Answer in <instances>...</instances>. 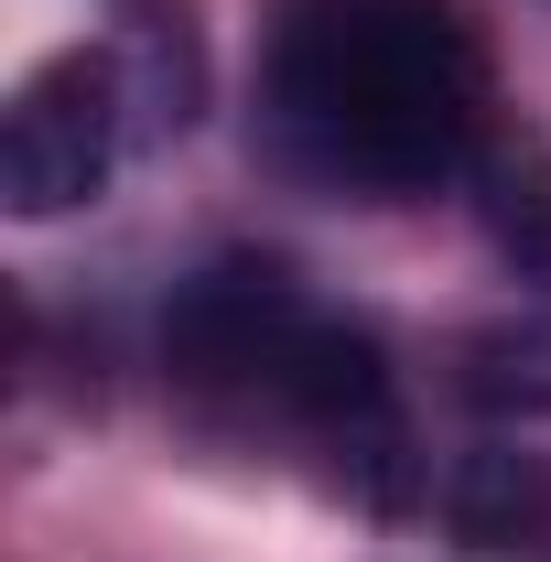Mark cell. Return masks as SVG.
<instances>
[{
	"label": "cell",
	"mask_w": 551,
	"mask_h": 562,
	"mask_svg": "<svg viewBox=\"0 0 551 562\" xmlns=\"http://www.w3.org/2000/svg\"><path fill=\"white\" fill-rule=\"evenodd\" d=\"M109 66H120V98H131V140H184L195 131V109H206V55H195L184 0H131Z\"/></svg>",
	"instance_id": "5"
},
{
	"label": "cell",
	"mask_w": 551,
	"mask_h": 562,
	"mask_svg": "<svg viewBox=\"0 0 551 562\" xmlns=\"http://www.w3.org/2000/svg\"><path fill=\"white\" fill-rule=\"evenodd\" d=\"M303 325H314L303 281L281 260H260V249H227L195 281H173V303H162V368L184 390H281Z\"/></svg>",
	"instance_id": "3"
},
{
	"label": "cell",
	"mask_w": 551,
	"mask_h": 562,
	"mask_svg": "<svg viewBox=\"0 0 551 562\" xmlns=\"http://www.w3.org/2000/svg\"><path fill=\"white\" fill-rule=\"evenodd\" d=\"M432 508H443V530L476 541V552H530V541H551V465L530 454V443L486 432V443H465V454H443Z\"/></svg>",
	"instance_id": "4"
},
{
	"label": "cell",
	"mask_w": 551,
	"mask_h": 562,
	"mask_svg": "<svg viewBox=\"0 0 551 562\" xmlns=\"http://www.w3.org/2000/svg\"><path fill=\"white\" fill-rule=\"evenodd\" d=\"M465 184H476V227L519 271H541L551 260V131L541 120H486Z\"/></svg>",
	"instance_id": "6"
},
{
	"label": "cell",
	"mask_w": 551,
	"mask_h": 562,
	"mask_svg": "<svg viewBox=\"0 0 551 562\" xmlns=\"http://www.w3.org/2000/svg\"><path fill=\"white\" fill-rule=\"evenodd\" d=\"M271 120L325 184L421 195L486 140V44L454 0H292Z\"/></svg>",
	"instance_id": "1"
},
{
	"label": "cell",
	"mask_w": 551,
	"mask_h": 562,
	"mask_svg": "<svg viewBox=\"0 0 551 562\" xmlns=\"http://www.w3.org/2000/svg\"><path fill=\"white\" fill-rule=\"evenodd\" d=\"M465 401L476 412H551V325H486V336H465Z\"/></svg>",
	"instance_id": "7"
},
{
	"label": "cell",
	"mask_w": 551,
	"mask_h": 562,
	"mask_svg": "<svg viewBox=\"0 0 551 562\" xmlns=\"http://www.w3.org/2000/svg\"><path fill=\"white\" fill-rule=\"evenodd\" d=\"M120 151H131L120 66H109V44H76L55 66H33L11 87V109H0V206L33 216V227L98 206L109 173H120Z\"/></svg>",
	"instance_id": "2"
}]
</instances>
